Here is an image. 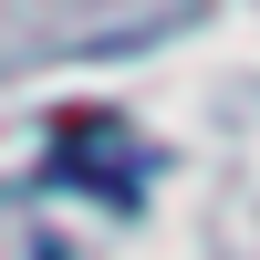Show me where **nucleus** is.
Here are the masks:
<instances>
[]
</instances>
